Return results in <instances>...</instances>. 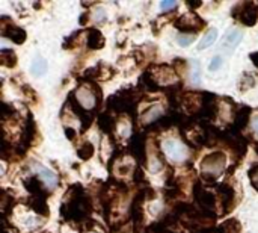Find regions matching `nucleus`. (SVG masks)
Masks as SVG:
<instances>
[{
  "label": "nucleus",
  "instance_id": "aec40b11",
  "mask_svg": "<svg viewBox=\"0 0 258 233\" xmlns=\"http://www.w3.org/2000/svg\"><path fill=\"white\" fill-rule=\"evenodd\" d=\"M98 126L100 129L104 132V133H112L113 132V127H115V121L112 120V117L106 112V114H101L100 118H98Z\"/></svg>",
  "mask_w": 258,
  "mask_h": 233
},
{
  "label": "nucleus",
  "instance_id": "473e14b6",
  "mask_svg": "<svg viewBox=\"0 0 258 233\" xmlns=\"http://www.w3.org/2000/svg\"><path fill=\"white\" fill-rule=\"evenodd\" d=\"M252 127H254L255 133H258V115L254 118V121H252Z\"/></svg>",
  "mask_w": 258,
  "mask_h": 233
},
{
  "label": "nucleus",
  "instance_id": "6ab92c4d",
  "mask_svg": "<svg viewBox=\"0 0 258 233\" xmlns=\"http://www.w3.org/2000/svg\"><path fill=\"white\" fill-rule=\"evenodd\" d=\"M240 41H242V32H240V30H231V32L225 36L222 45L231 50V49L237 47Z\"/></svg>",
  "mask_w": 258,
  "mask_h": 233
},
{
  "label": "nucleus",
  "instance_id": "7c9ffc66",
  "mask_svg": "<svg viewBox=\"0 0 258 233\" xmlns=\"http://www.w3.org/2000/svg\"><path fill=\"white\" fill-rule=\"evenodd\" d=\"M94 18H95V21H97V23H101V21H104V20H106V11H104L103 8H98V9L95 11V15H94Z\"/></svg>",
  "mask_w": 258,
  "mask_h": 233
},
{
  "label": "nucleus",
  "instance_id": "9d476101",
  "mask_svg": "<svg viewBox=\"0 0 258 233\" xmlns=\"http://www.w3.org/2000/svg\"><path fill=\"white\" fill-rule=\"evenodd\" d=\"M151 74H153L154 80L159 85H162V86H166L169 83H174V85L178 83V74H177V71L172 70L168 65H159L156 68V73H151Z\"/></svg>",
  "mask_w": 258,
  "mask_h": 233
},
{
  "label": "nucleus",
  "instance_id": "393cba45",
  "mask_svg": "<svg viewBox=\"0 0 258 233\" xmlns=\"http://www.w3.org/2000/svg\"><path fill=\"white\" fill-rule=\"evenodd\" d=\"M248 176H249L251 185H252V187H254V188L258 191V164H254V165L251 167V170H249Z\"/></svg>",
  "mask_w": 258,
  "mask_h": 233
},
{
  "label": "nucleus",
  "instance_id": "4468645a",
  "mask_svg": "<svg viewBox=\"0 0 258 233\" xmlns=\"http://www.w3.org/2000/svg\"><path fill=\"white\" fill-rule=\"evenodd\" d=\"M249 117H251V109H249L248 106L240 108V109L236 112L234 120H233V124H231V130H233V133H239V132H242V130L246 127V124H248V121H249Z\"/></svg>",
  "mask_w": 258,
  "mask_h": 233
},
{
  "label": "nucleus",
  "instance_id": "f03ea898",
  "mask_svg": "<svg viewBox=\"0 0 258 233\" xmlns=\"http://www.w3.org/2000/svg\"><path fill=\"white\" fill-rule=\"evenodd\" d=\"M227 158L222 152H215L206 156L201 162V176L207 183H213L225 170Z\"/></svg>",
  "mask_w": 258,
  "mask_h": 233
},
{
  "label": "nucleus",
  "instance_id": "ddd939ff",
  "mask_svg": "<svg viewBox=\"0 0 258 233\" xmlns=\"http://www.w3.org/2000/svg\"><path fill=\"white\" fill-rule=\"evenodd\" d=\"M33 168H35V173L38 174V179L44 183V187H47L48 190H54L56 185H57V176L50 171L47 167L38 164V162H33Z\"/></svg>",
  "mask_w": 258,
  "mask_h": 233
},
{
  "label": "nucleus",
  "instance_id": "4be33fe9",
  "mask_svg": "<svg viewBox=\"0 0 258 233\" xmlns=\"http://www.w3.org/2000/svg\"><path fill=\"white\" fill-rule=\"evenodd\" d=\"M30 71L35 74V76H42L45 71H47V62L45 59H42L41 56H36L32 67H30Z\"/></svg>",
  "mask_w": 258,
  "mask_h": 233
},
{
  "label": "nucleus",
  "instance_id": "9b49d317",
  "mask_svg": "<svg viewBox=\"0 0 258 233\" xmlns=\"http://www.w3.org/2000/svg\"><path fill=\"white\" fill-rule=\"evenodd\" d=\"M163 150H165L168 158H171L172 161H177V162H181L187 158L186 147L175 139H166L163 143Z\"/></svg>",
  "mask_w": 258,
  "mask_h": 233
},
{
  "label": "nucleus",
  "instance_id": "0eeeda50",
  "mask_svg": "<svg viewBox=\"0 0 258 233\" xmlns=\"http://www.w3.org/2000/svg\"><path fill=\"white\" fill-rule=\"evenodd\" d=\"M0 32H2V36L11 39L14 44H23L26 41V32L21 27L15 26L12 21L6 24V17L0 18Z\"/></svg>",
  "mask_w": 258,
  "mask_h": 233
},
{
  "label": "nucleus",
  "instance_id": "412c9836",
  "mask_svg": "<svg viewBox=\"0 0 258 233\" xmlns=\"http://www.w3.org/2000/svg\"><path fill=\"white\" fill-rule=\"evenodd\" d=\"M216 38H218V30H216V29H209L207 33H206V35L203 36V39L200 41L198 50H204V49L210 47V45L216 41Z\"/></svg>",
  "mask_w": 258,
  "mask_h": 233
},
{
  "label": "nucleus",
  "instance_id": "b1692460",
  "mask_svg": "<svg viewBox=\"0 0 258 233\" xmlns=\"http://www.w3.org/2000/svg\"><path fill=\"white\" fill-rule=\"evenodd\" d=\"M2 200H0V206H2V214H3V217H6L8 215V212H9V209H11V206H12V197H9L5 191L2 193Z\"/></svg>",
  "mask_w": 258,
  "mask_h": 233
},
{
  "label": "nucleus",
  "instance_id": "a211bd4d",
  "mask_svg": "<svg viewBox=\"0 0 258 233\" xmlns=\"http://www.w3.org/2000/svg\"><path fill=\"white\" fill-rule=\"evenodd\" d=\"M29 205L39 215H47L48 214V209H47V205H45V197H30Z\"/></svg>",
  "mask_w": 258,
  "mask_h": 233
},
{
  "label": "nucleus",
  "instance_id": "c85d7f7f",
  "mask_svg": "<svg viewBox=\"0 0 258 233\" xmlns=\"http://www.w3.org/2000/svg\"><path fill=\"white\" fill-rule=\"evenodd\" d=\"M221 65H222V58H221V56H215V58L212 59L209 68H210L212 71H216L218 68H221Z\"/></svg>",
  "mask_w": 258,
  "mask_h": 233
},
{
  "label": "nucleus",
  "instance_id": "6e6552de",
  "mask_svg": "<svg viewBox=\"0 0 258 233\" xmlns=\"http://www.w3.org/2000/svg\"><path fill=\"white\" fill-rule=\"evenodd\" d=\"M194 197H195L197 203L203 208V211H206V212H213V209H215V206H216V197H215L212 193L206 191V190L203 188V183H201V182H197V183H195V187H194ZM213 214H215V212H213Z\"/></svg>",
  "mask_w": 258,
  "mask_h": 233
},
{
  "label": "nucleus",
  "instance_id": "a878e982",
  "mask_svg": "<svg viewBox=\"0 0 258 233\" xmlns=\"http://www.w3.org/2000/svg\"><path fill=\"white\" fill-rule=\"evenodd\" d=\"M194 73H192V83L194 85H200L201 83V70H200V62L198 61H194Z\"/></svg>",
  "mask_w": 258,
  "mask_h": 233
},
{
  "label": "nucleus",
  "instance_id": "1a4fd4ad",
  "mask_svg": "<svg viewBox=\"0 0 258 233\" xmlns=\"http://www.w3.org/2000/svg\"><path fill=\"white\" fill-rule=\"evenodd\" d=\"M180 102L189 114L201 115L204 106V92H186Z\"/></svg>",
  "mask_w": 258,
  "mask_h": 233
},
{
  "label": "nucleus",
  "instance_id": "7ed1b4c3",
  "mask_svg": "<svg viewBox=\"0 0 258 233\" xmlns=\"http://www.w3.org/2000/svg\"><path fill=\"white\" fill-rule=\"evenodd\" d=\"M139 100H141V94L138 92V89H124V91L118 92L116 96H112L110 100L107 102V105L113 111L133 114Z\"/></svg>",
  "mask_w": 258,
  "mask_h": 233
},
{
  "label": "nucleus",
  "instance_id": "2f4dec72",
  "mask_svg": "<svg viewBox=\"0 0 258 233\" xmlns=\"http://www.w3.org/2000/svg\"><path fill=\"white\" fill-rule=\"evenodd\" d=\"M251 59H252L254 65L258 68V52H255V53H251Z\"/></svg>",
  "mask_w": 258,
  "mask_h": 233
},
{
  "label": "nucleus",
  "instance_id": "c756f323",
  "mask_svg": "<svg viewBox=\"0 0 258 233\" xmlns=\"http://www.w3.org/2000/svg\"><path fill=\"white\" fill-rule=\"evenodd\" d=\"M175 8H177V3L172 2V0H166V2L160 3V9L162 11H171V9H175Z\"/></svg>",
  "mask_w": 258,
  "mask_h": 233
},
{
  "label": "nucleus",
  "instance_id": "cd10ccee",
  "mask_svg": "<svg viewBox=\"0 0 258 233\" xmlns=\"http://www.w3.org/2000/svg\"><path fill=\"white\" fill-rule=\"evenodd\" d=\"M194 39H195V36L194 35H180L178 38H177V41H178V44H181V45H189V44H192L194 42Z\"/></svg>",
  "mask_w": 258,
  "mask_h": 233
},
{
  "label": "nucleus",
  "instance_id": "2eb2a0df",
  "mask_svg": "<svg viewBox=\"0 0 258 233\" xmlns=\"http://www.w3.org/2000/svg\"><path fill=\"white\" fill-rule=\"evenodd\" d=\"M86 45L91 50H98L104 45V38L100 30L97 29H89L86 32Z\"/></svg>",
  "mask_w": 258,
  "mask_h": 233
},
{
  "label": "nucleus",
  "instance_id": "39448f33",
  "mask_svg": "<svg viewBox=\"0 0 258 233\" xmlns=\"http://www.w3.org/2000/svg\"><path fill=\"white\" fill-rule=\"evenodd\" d=\"M233 17L245 26H254L258 20V6L252 2L239 3L233 9Z\"/></svg>",
  "mask_w": 258,
  "mask_h": 233
},
{
  "label": "nucleus",
  "instance_id": "f3484780",
  "mask_svg": "<svg viewBox=\"0 0 258 233\" xmlns=\"http://www.w3.org/2000/svg\"><path fill=\"white\" fill-rule=\"evenodd\" d=\"M162 114H163L162 106H151V108H148L147 112L142 115V121H144V124H151V123L157 121V118H160Z\"/></svg>",
  "mask_w": 258,
  "mask_h": 233
},
{
  "label": "nucleus",
  "instance_id": "423d86ee",
  "mask_svg": "<svg viewBox=\"0 0 258 233\" xmlns=\"http://www.w3.org/2000/svg\"><path fill=\"white\" fill-rule=\"evenodd\" d=\"M204 20L200 18L197 14L190 12V14H186V15H181L177 21H175V27L180 29L181 32H186V33H195L198 30H201L204 27Z\"/></svg>",
  "mask_w": 258,
  "mask_h": 233
},
{
  "label": "nucleus",
  "instance_id": "dca6fc26",
  "mask_svg": "<svg viewBox=\"0 0 258 233\" xmlns=\"http://www.w3.org/2000/svg\"><path fill=\"white\" fill-rule=\"evenodd\" d=\"M0 64L8 68H14L17 65V56L12 50L2 49L0 50Z\"/></svg>",
  "mask_w": 258,
  "mask_h": 233
},
{
  "label": "nucleus",
  "instance_id": "72a5a7b5",
  "mask_svg": "<svg viewBox=\"0 0 258 233\" xmlns=\"http://www.w3.org/2000/svg\"><path fill=\"white\" fill-rule=\"evenodd\" d=\"M187 5H189V6H192V8H198V6H201V3H192V2H187Z\"/></svg>",
  "mask_w": 258,
  "mask_h": 233
},
{
  "label": "nucleus",
  "instance_id": "bb28decb",
  "mask_svg": "<svg viewBox=\"0 0 258 233\" xmlns=\"http://www.w3.org/2000/svg\"><path fill=\"white\" fill-rule=\"evenodd\" d=\"M0 233H18V230H17L12 224L8 223L6 217H3V220H2V230H0Z\"/></svg>",
  "mask_w": 258,
  "mask_h": 233
},
{
  "label": "nucleus",
  "instance_id": "5701e85b",
  "mask_svg": "<svg viewBox=\"0 0 258 233\" xmlns=\"http://www.w3.org/2000/svg\"><path fill=\"white\" fill-rule=\"evenodd\" d=\"M94 152H95V149H94V146H92L91 143H85V144H82V147L77 149V155H79V158L83 159V161L91 159V158L94 156Z\"/></svg>",
  "mask_w": 258,
  "mask_h": 233
},
{
  "label": "nucleus",
  "instance_id": "f8f14e48",
  "mask_svg": "<svg viewBox=\"0 0 258 233\" xmlns=\"http://www.w3.org/2000/svg\"><path fill=\"white\" fill-rule=\"evenodd\" d=\"M218 191H219V199H221V206L224 208V212L222 214H228L233 211V206H234V190L228 185V183H222L218 187Z\"/></svg>",
  "mask_w": 258,
  "mask_h": 233
},
{
  "label": "nucleus",
  "instance_id": "f257e3e1",
  "mask_svg": "<svg viewBox=\"0 0 258 233\" xmlns=\"http://www.w3.org/2000/svg\"><path fill=\"white\" fill-rule=\"evenodd\" d=\"M68 196L71 199L70 202L62 205V209H60L62 217L67 220H73V221L86 220L91 214V202L85 196L83 190L79 188V191L74 193V188H71V191H68Z\"/></svg>",
  "mask_w": 258,
  "mask_h": 233
},
{
  "label": "nucleus",
  "instance_id": "20e7f679",
  "mask_svg": "<svg viewBox=\"0 0 258 233\" xmlns=\"http://www.w3.org/2000/svg\"><path fill=\"white\" fill-rule=\"evenodd\" d=\"M97 92H100V88H97V86L94 88V91H91L89 88L80 85V86L73 92V96H74L76 102H77L85 111L89 112V111H92L95 106L100 105L101 96H97Z\"/></svg>",
  "mask_w": 258,
  "mask_h": 233
}]
</instances>
